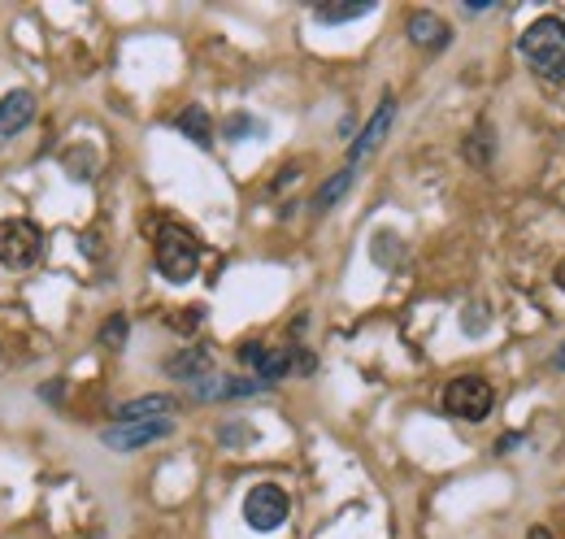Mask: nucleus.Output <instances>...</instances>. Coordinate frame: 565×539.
I'll list each match as a JSON object with an SVG mask.
<instances>
[{
    "label": "nucleus",
    "instance_id": "1",
    "mask_svg": "<svg viewBox=\"0 0 565 539\" xmlns=\"http://www.w3.org/2000/svg\"><path fill=\"white\" fill-rule=\"evenodd\" d=\"M522 57H526V66L535 70L540 78H548V83H565V22L562 18H553V13H544V18H535L526 31H522Z\"/></svg>",
    "mask_w": 565,
    "mask_h": 539
},
{
    "label": "nucleus",
    "instance_id": "2",
    "mask_svg": "<svg viewBox=\"0 0 565 539\" xmlns=\"http://www.w3.org/2000/svg\"><path fill=\"white\" fill-rule=\"evenodd\" d=\"M157 270L166 283H192L201 270V240L179 222H161L157 226Z\"/></svg>",
    "mask_w": 565,
    "mask_h": 539
},
{
    "label": "nucleus",
    "instance_id": "3",
    "mask_svg": "<svg viewBox=\"0 0 565 539\" xmlns=\"http://www.w3.org/2000/svg\"><path fill=\"white\" fill-rule=\"evenodd\" d=\"M44 253V231L31 218H9L0 222V266L31 270Z\"/></svg>",
    "mask_w": 565,
    "mask_h": 539
},
{
    "label": "nucleus",
    "instance_id": "4",
    "mask_svg": "<svg viewBox=\"0 0 565 539\" xmlns=\"http://www.w3.org/2000/svg\"><path fill=\"white\" fill-rule=\"evenodd\" d=\"M492 383L479 379V374H461V379H452L444 388V409L452 418H461V422H483L492 413Z\"/></svg>",
    "mask_w": 565,
    "mask_h": 539
},
{
    "label": "nucleus",
    "instance_id": "5",
    "mask_svg": "<svg viewBox=\"0 0 565 539\" xmlns=\"http://www.w3.org/2000/svg\"><path fill=\"white\" fill-rule=\"evenodd\" d=\"M287 514H291V500H287V492H282L279 483H257L244 496V522L253 531H262V536L279 531L282 522H287Z\"/></svg>",
    "mask_w": 565,
    "mask_h": 539
},
{
    "label": "nucleus",
    "instance_id": "6",
    "mask_svg": "<svg viewBox=\"0 0 565 539\" xmlns=\"http://www.w3.org/2000/svg\"><path fill=\"white\" fill-rule=\"evenodd\" d=\"M170 431H174V422H170V418H152V422H118V426H109L100 440H105V448L136 453V448H148V444L166 440Z\"/></svg>",
    "mask_w": 565,
    "mask_h": 539
},
{
    "label": "nucleus",
    "instance_id": "7",
    "mask_svg": "<svg viewBox=\"0 0 565 539\" xmlns=\"http://www.w3.org/2000/svg\"><path fill=\"white\" fill-rule=\"evenodd\" d=\"M239 361L257 374V383H279L282 374H291V352H282V348H266V344H244L239 348Z\"/></svg>",
    "mask_w": 565,
    "mask_h": 539
},
{
    "label": "nucleus",
    "instance_id": "8",
    "mask_svg": "<svg viewBox=\"0 0 565 539\" xmlns=\"http://www.w3.org/2000/svg\"><path fill=\"white\" fill-rule=\"evenodd\" d=\"M35 92H26V87H18V92H4L0 96V139H13V135H22L31 123H35Z\"/></svg>",
    "mask_w": 565,
    "mask_h": 539
},
{
    "label": "nucleus",
    "instance_id": "9",
    "mask_svg": "<svg viewBox=\"0 0 565 539\" xmlns=\"http://www.w3.org/2000/svg\"><path fill=\"white\" fill-rule=\"evenodd\" d=\"M409 40L418 44V49H448V40H452V27L439 18V13H430V9H418V13H409Z\"/></svg>",
    "mask_w": 565,
    "mask_h": 539
},
{
    "label": "nucleus",
    "instance_id": "10",
    "mask_svg": "<svg viewBox=\"0 0 565 539\" xmlns=\"http://www.w3.org/2000/svg\"><path fill=\"white\" fill-rule=\"evenodd\" d=\"M392 118H396V101L392 96H383V105H379V114L365 123V131L356 135V144H353V152H349V161H361V157H370L379 144H383V135H387V127H392Z\"/></svg>",
    "mask_w": 565,
    "mask_h": 539
},
{
    "label": "nucleus",
    "instance_id": "11",
    "mask_svg": "<svg viewBox=\"0 0 565 539\" xmlns=\"http://www.w3.org/2000/svg\"><path fill=\"white\" fill-rule=\"evenodd\" d=\"M179 401L174 397H140L118 409V422H152V418H174Z\"/></svg>",
    "mask_w": 565,
    "mask_h": 539
},
{
    "label": "nucleus",
    "instance_id": "12",
    "mask_svg": "<svg viewBox=\"0 0 565 539\" xmlns=\"http://www.w3.org/2000/svg\"><path fill=\"white\" fill-rule=\"evenodd\" d=\"M166 370H170V379H188V383H201V379H210L213 361H210V352H205V348H192V352L174 357Z\"/></svg>",
    "mask_w": 565,
    "mask_h": 539
},
{
    "label": "nucleus",
    "instance_id": "13",
    "mask_svg": "<svg viewBox=\"0 0 565 539\" xmlns=\"http://www.w3.org/2000/svg\"><path fill=\"white\" fill-rule=\"evenodd\" d=\"M370 9H374V0H335V4H318V9H313V18H318V22H327V27H335V22L365 18Z\"/></svg>",
    "mask_w": 565,
    "mask_h": 539
},
{
    "label": "nucleus",
    "instance_id": "14",
    "mask_svg": "<svg viewBox=\"0 0 565 539\" xmlns=\"http://www.w3.org/2000/svg\"><path fill=\"white\" fill-rule=\"evenodd\" d=\"M179 131L192 135V144H201V148H210V144H213V123H210V114H205V109H196V105L179 114Z\"/></svg>",
    "mask_w": 565,
    "mask_h": 539
},
{
    "label": "nucleus",
    "instance_id": "15",
    "mask_svg": "<svg viewBox=\"0 0 565 539\" xmlns=\"http://www.w3.org/2000/svg\"><path fill=\"white\" fill-rule=\"evenodd\" d=\"M349 188H353V170H340V175H335V179H331V183H327V188L313 197V209H331V204L340 201Z\"/></svg>",
    "mask_w": 565,
    "mask_h": 539
},
{
    "label": "nucleus",
    "instance_id": "16",
    "mask_svg": "<svg viewBox=\"0 0 565 539\" xmlns=\"http://www.w3.org/2000/svg\"><path fill=\"white\" fill-rule=\"evenodd\" d=\"M122 336H127V318L118 314V318L105 327V344H122Z\"/></svg>",
    "mask_w": 565,
    "mask_h": 539
},
{
    "label": "nucleus",
    "instance_id": "17",
    "mask_svg": "<svg viewBox=\"0 0 565 539\" xmlns=\"http://www.w3.org/2000/svg\"><path fill=\"white\" fill-rule=\"evenodd\" d=\"M226 131H231V135H244V131H262V127H257V123H248V118H239V123H231Z\"/></svg>",
    "mask_w": 565,
    "mask_h": 539
},
{
    "label": "nucleus",
    "instance_id": "18",
    "mask_svg": "<svg viewBox=\"0 0 565 539\" xmlns=\"http://www.w3.org/2000/svg\"><path fill=\"white\" fill-rule=\"evenodd\" d=\"M557 287H562V292H565V262H562V266H557Z\"/></svg>",
    "mask_w": 565,
    "mask_h": 539
},
{
    "label": "nucleus",
    "instance_id": "19",
    "mask_svg": "<svg viewBox=\"0 0 565 539\" xmlns=\"http://www.w3.org/2000/svg\"><path fill=\"white\" fill-rule=\"evenodd\" d=\"M557 366L565 370V344H562V352H557Z\"/></svg>",
    "mask_w": 565,
    "mask_h": 539
}]
</instances>
